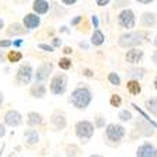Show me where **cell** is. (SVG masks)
Instances as JSON below:
<instances>
[{
	"mask_svg": "<svg viewBox=\"0 0 157 157\" xmlns=\"http://www.w3.org/2000/svg\"><path fill=\"white\" fill-rule=\"evenodd\" d=\"M47 94V86L44 84H33L30 86V95L36 99H43Z\"/></svg>",
	"mask_w": 157,
	"mask_h": 157,
	"instance_id": "17",
	"label": "cell"
},
{
	"mask_svg": "<svg viewBox=\"0 0 157 157\" xmlns=\"http://www.w3.org/2000/svg\"><path fill=\"white\" fill-rule=\"evenodd\" d=\"M81 21H82V16H77L75 18H72V20H71V26H78Z\"/></svg>",
	"mask_w": 157,
	"mask_h": 157,
	"instance_id": "34",
	"label": "cell"
},
{
	"mask_svg": "<svg viewBox=\"0 0 157 157\" xmlns=\"http://www.w3.org/2000/svg\"><path fill=\"white\" fill-rule=\"evenodd\" d=\"M52 70H54V64L52 62H41L40 65L36 68L34 71V79L36 84H44L48 78L51 77Z\"/></svg>",
	"mask_w": 157,
	"mask_h": 157,
	"instance_id": "7",
	"label": "cell"
},
{
	"mask_svg": "<svg viewBox=\"0 0 157 157\" xmlns=\"http://www.w3.org/2000/svg\"><path fill=\"white\" fill-rule=\"evenodd\" d=\"M136 157H157V147L150 142L143 143L137 147Z\"/></svg>",
	"mask_w": 157,
	"mask_h": 157,
	"instance_id": "11",
	"label": "cell"
},
{
	"mask_svg": "<svg viewBox=\"0 0 157 157\" xmlns=\"http://www.w3.org/2000/svg\"><path fill=\"white\" fill-rule=\"evenodd\" d=\"M92 24H94V27H95V30H98L99 21H98V17H96V16H92Z\"/></svg>",
	"mask_w": 157,
	"mask_h": 157,
	"instance_id": "37",
	"label": "cell"
},
{
	"mask_svg": "<svg viewBox=\"0 0 157 157\" xmlns=\"http://www.w3.org/2000/svg\"><path fill=\"white\" fill-rule=\"evenodd\" d=\"M38 48H40V50H44V51H47V52H54V48H52L51 45H48V44H44V43L38 44Z\"/></svg>",
	"mask_w": 157,
	"mask_h": 157,
	"instance_id": "32",
	"label": "cell"
},
{
	"mask_svg": "<svg viewBox=\"0 0 157 157\" xmlns=\"http://www.w3.org/2000/svg\"><path fill=\"white\" fill-rule=\"evenodd\" d=\"M109 103H110V106H112V108H121V105H122L121 95H116V94H113V95L110 96Z\"/></svg>",
	"mask_w": 157,
	"mask_h": 157,
	"instance_id": "31",
	"label": "cell"
},
{
	"mask_svg": "<svg viewBox=\"0 0 157 157\" xmlns=\"http://www.w3.org/2000/svg\"><path fill=\"white\" fill-rule=\"evenodd\" d=\"M139 3H143V4H150V3H151V0H140Z\"/></svg>",
	"mask_w": 157,
	"mask_h": 157,
	"instance_id": "45",
	"label": "cell"
},
{
	"mask_svg": "<svg viewBox=\"0 0 157 157\" xmlns=\"http://www.w3.org/2000/svg\"><path fill=\"white\" fill-rule=\"evenodd\" d=\"M6 136V126L3 123H0V139Z\"/></svg>",
	"mask_w": 157,
	"mask_h": 157,
	"instance_id": "36",
	"label": "cell"
},
{
	"mask_svg": "<svg viewBox=\"0 0 157 157\" xmlns=\"http://www.w3.org/2000/svg\"><path fill=\"white\" fill-rule=\"evenodd\" d=\"M64 54H72V48L71 47H64Z\"/></svg>",
	"mask_w": 157,
	"mask_h": 157,
	"instance_id": "42",
	"label": "cell"
},
{
	"mask_svg": "<svg viewBox=\"0 0 157 157\" xmlns=\"http://www.w3.org/2000/svg\"><path fill=\"white\" fill-rule=\"evenodd\" d=\"M153 44H154V47L157 48V34L154 36V40H153Z\"/></svg>",
	"mask_w": 157,
	"mask_h": 157,
	"instance_id": "50",
	"label": "cell"
},
{
	"mask_svg": "<svg viewBox=\"0 0 157 157\" xmlns=\"http://www.w3.org/2000/svg\"><path fill=\"white\" fill-rule=\"evenodd\" d=\"M62 3H64V4H67V6H72V4H75V3H77V0H64Z\"/></svg>",
	"mask_w": 157,
	"mask_h": 157,
	"instance_id": "40",
	"label": "cell"
},
{
	"mask_svg": "<svg viewBox=\"0 0 157 157\" xmlns=\"http://www.w3.org/2000/svg\"><path fill=\"white\" fill-rule=\"evenodd\" d=\"M79 47L81 48H84V50H88V45L85 43H79Z\"/></svg>",
	"mask_w": 157,
	"mask_h": 157,
	"instance_id": "46",
	"label": "cell"
},
{
	"mask_svg": "<svg viewBox=\"0 0 157 157\" xmlns=\"http://www.w3.org/2000/svg\"><path fill=\"white\" fill-rule=\"evenodd\" d=\"M62 45V41L61 38H52V44H51V47L55 48V47H61Z\"/></svg>",
	"mask_w": 157,
	"mask_h": 157,
	"instance_id": "33",
	"label": "cell"
},
{
	"mask_svg": "<svg viewBox=\"0 0 157 157\" xmlns=\"http://www.w3.org/2000/svg\"><path fill=\"white\" fill-rule=\"evenodd\" d=\"M34 77V70L31 64H21V65L17 68V72H16L14 77V82L18 86H23V85H29L31 82Z\"/></svg>",
	"mask_w": 157,
	"mask_h": 157,
	"instance_id": "5",
	"label": "cell"
},
{
	"mask_svg": "<svg viewBox=\"0 0 157 157\" xmlns=\"http://www.w3.org/2000/svg\"><path fill=\"white\" fill-rule=\"evenodd\" d=\"M124 135H126V129L119 123H109L105 128V142L110 146H117L119 143L123 140Z\"/></svg>",
	"mask_w": 157,
	"mask_h": 157,
	"instance_id": "3",
	"label": "cell"
},
{
	"mask_svg": "<svg viewBox=\"0 0 157 157\" xmlns=\"http://www.w3.org/2000/svg\"><path fill=\"white\" fill-rule=\"evenodd\" d=\"M143 57H144V51L140 50V48H130V50L126 51V55H124L126 62H129L132 65L139 64V62L143 59Z\"/></svg>",
	"mask_w": 157,
	"mask_h": 157,
	"instance_id": "12",
	"label": "cell"
},
{
	"mask_svg": "<svg viewBox=\"0 0 157 157\" xmlns=\"http://www.w3.org/2000/svg\"><path fill=\"white\" fill-rule=\"evenodd\" d=\"M50 7L51 4L45 2V0H36L33 3V10H34V14H45L50 11Z\"/></svg>",
	"mask_w": 157,
	"mask_h": 157,
	"instance_id": "18",
	"label": "cell"
},
{
	"mask_svg": "<svg viewBox=\"0 0 157 157\" xmlns=\"http://www.w3.org/2000/svg\"><path fill=\"white\" fill-rule=\"evenodd\" d=\"M27 31H29V30L24 29V26L20 24V23H11L10 26H9V29H7L9 36H21V34L27 33Z\"/></svg>",
	"mask_w": 157,
	"mask_h": 157,
	"instance_id": "21",
	"label": "cell"
},
{
	"mask_svg": "<svg viewBox=\"0 0 157 157\" xmlns=\"http://www.w3.org/2000/svg\"><path fill=\"white\" fill-rule=\"evenodd\" d=\"M95 135L94 123L89 121H79L75 123V136L82 143H88Z\"/></svg>",
	"mask_w": 157,
	"mask_h": 157,
	"instance_id": "4",
	"label": "cell"
},
{
	"mask_svg": "<svg viewBox=\"0 0 157 157\" xmlns=\"http://www.w3.org/2000/svg\"><path fill=\"white\" fill-rule=\"evenodd\" d=\"M103 43H105V36H103V33L99 29L95 30L91 36V44L95 45V47H101Z\"/></svg>",
	"mask_w": 157,
	"mask_h": 157,
	"instance_id": "23",
	"label": "cell"
},
{
	"mask_svg": "<svg viewBox=\"0 0 157 157\" xmlns=\"http://www.w3.org/2000/svg\"><path fill=\"white\" fill-rule=\"evenodd\" d=\"M153 85H154V89L157 91V75L154 77V81H153Z\"/></svg>",
	"mask_w": 157,
	"mask_h": 157,
	"instance_id": "48",
	"label": "cell"
},
{
	"mask_svg": "<svg viewBox=\"0 0 157 157\" xmlns=\"http://www.w3.org/2000/svg\"><path fill=\"white\" fill-rule=\"evenodd\" d=\"M3 119H4V126H10V128H18V126L23 123L21 113L14 109L7 110V112L4 113Z\"/></svg>",
	"mask_w": 157,
	"mask_h": 157,
	"instance_id": "10",
	"label": "cell"
},
{
	"mask_svg": "<svg viewBox=\"0 0 157 157\" xmlns=\"http://www.w3.org/2000/svg\"><path fill=\"white\" fill-rule=\"evenodd\" d=\"M151 61H153L154 65H157V50L153 51V54H151Z\"/></svg>",
	"mask_w": 157,
	"mask_h": 157,
	"instance_id": "38",
	"label": "cell"
},
{
	"mask_svg": "<svg viewBox=\"0 0 157 157\" xmlns=\"http://www.w3.org/2000/svg\"><path fill=\"white\" fill-rule=\"evenodd\" d=\"M147 40V34L144 31H126L117 38V45L122 48H137Z\"/></svg>",
	"mask_w": 157,
	"mask_h": 157,
	"instance_id": "2",
	"label": "cell"
},
{
	"mask_svg": "<svg viewBox=\"0 0 157 157\" xmlns=\"http://www.w3.org/2000/svg\"><path fill=\"white\" fill-rule=\"evenodd\" d=\"M50 123L55 132H61L67 128V116L61 110H55L50 116Z\"/></svg>",
	"mask_w": 157,
	"mask_h": 157,
	"instance_id": "9",
	"label": "cell"
},
{
	"mask_svg": "<svg viewBox=\"0 0 157 157\" xmlns=\"http://www.w3.org/2000/svg\"><path fill=\"white\" fill-rule=\"evenodd\" d=\"M58 65L61 70L68 71V70H71V67H72V61H71V58H68V57H62V58H59Z\"/></svg>",
	"mask_w": 157,
	"mask_h": 157,
	"instance_id": "28",
	"label": "cell"
},
{
	"mask_svg": "<svg viewBox=\"0 0 157 157\" xmlns=\"http://www.w3.org/2000/svg\"><path fill=\"white\" fill-rule=\"evenodd\" d=\"M105 124H106V119L102 116V115H96L95 119H94V128H98V129H102L105 128Z\"/></svg>",
	"mask_w": 157,
	"mask_h": 157,
	"instance_id": "29",
	"label": "cell"
},
{
	"mask_svg": "<svg viewBox=\"0 0 157 157\" xmlns=\"http://www.w3.org/2000/svg\"><path fill=\"white\" fill-rule=\"evenodd\" d=\"M144 108H146V110L149 113L157 116V96H153V98L147 99L146 102H144Z\"/></svg>",
	"mask_w": 157,
	"mask_h": 157,
	"instance_id": "25",
	"label": "cell"
},
{
	"mask_svg": "<svg viewBox=\"0 0 157 157\" xmlns=\"http://www.w3.org/2000/svg\"><path fill=\"white\" fill-rule=\"evenodd\" d=\"M81 149L75 143H70L65 146V156L67 157H81Z\"/></svg>",
	"mask_w": 157,
	"mask_h": 157,
	"instance_id": "24",
	"label": "cell"
},
{
	"mask_svg": "<svg viewBox=\"0 0 157 157\" xmlns=\"http://www.w3.org/2000/svg\"><path fill=\"white\" fill-rule=\"evenodd\" d=\"M108 81H109V84L113 85V86H121V84H122V79H121V77H119L117 72H109Z\"/></svg>",
	"mask_w": 157,
	"mask_h": 157,
	"instance_id": "26",
	"label": "cell"
},
{
	"mask_svg": "<svg viewBox=\"0 0 157 157\" xmlns=\"http://www.w3.org/2000/svg\"><path fill=\"white\" fill-rule=\"evenodd\" d=\"M26 122L30 126V129H33V128H37V126H41L44 119H43V115L38 113V112H29Z\"/></svg>",
	"mask_w": 157,
	"mask_h": 157,
	"instance_id": "16",
	"label": "cell"
},
{
	"mask_svg": "<svg viewBox=\"0 0 157 157\" xmlns=\"http://www.w3.org/2000/svg\"><path fill=\"white\" fill-rule=\"evenodd\" d=\"M40 23H41V18L37 14H34V13H29V14H26L23 17V26H24L26 30L37 29V27L40 26Z\"/></svg>",
	"mask_w": 157,
	"mask_h": 157,
	"instance_id": "13",
	"label": "cell"
},
{
	"mask_svg": "<svg viewBox=\"0 0 157 157\" xmlns=\"http://www.w3.org/2000/svg\"><path fill=\"white\" fill-rule=\"evenodd\" d=\"M4 103V94L3 92H0V106Z\"/></svg>",
	"mask_w": 157,
	"mask_h": 157,
	"instance_id": "44",
	"label": "cell"
},
{
	"mask_svg": "<svg viewBox=\"0 0 157 157\" xmlns=\"http://www.w3.org/2000/svg\"><path fill=\"white\" fill-rule=\"evenodd\" d=\"M11 45H14V47H20V45H23V40H16V41H11Z\"/></svg>",
	"mask_w": 157,
	"mask_h": 157,
	"instance_id": "39",
	"label": "cell"
},
{
	"mask_svg": "<svg viewBox=\"0 0 157 157\" xmlns=\"http://www.w3.org/2000/svg\"><path fill=\"white\" fill-rule=\"evenodd\" d=\"M157 23V14L153 11H144L142 14V26L144 27H154Z\"/></svg>",
	"mask_w": 157,
	"mask_h": 157,
	"instance_id": "19",
	"label": "cell"
},
{
	"mask_svg": "<svg viewBox=\"0 0 157 157\" xmlns=\"http://www.w3.org/2000/svg\"><path fill=\"white\" fill-rule=\"evenodd\" d=\"M4 29V21H3V18H0V30H3Z\"/></svg>",
	"mask_w": 157,
	"mask_h": 157,
	"instance_id": "49",
	"label": "cell"
},
{
	"mask_svg": "<svg viewBox=\"0 0 157 157\" xmlns=\"http://www.w3.org/2000/svg\"><path fill=\"white\" fill-rule=\"evenodd\" d=\"M126 75H128L130 79L139 81V79H142V78H144V75H146V70H144V68H137V67H133V68L128 70Z\"/></svg>",
	"mask_w": 157,
	"mask_h": 157,
	"instance_id": "20",
	"label": "cell"
},
{
	"mask_svg": "<svg viewBox=\"0 0 157 157\" xmlns=\"http://www.w3.org/2000/svg\"><path fill=\"white\" fill-rule=\"evenodd\" d=\"M92 99H94V94H92L91 88L82 84L81 86H77L71 92V96L68 98V102H70L75 109L85 110L88 106L91 105Z\"/></svg>",
	"mask_w": 157,
	"mask_h": 157,
	"instance_id": "1",
	"label": "cell"
},
{
	"mask_svg": "<svg viewBox=\"0 0 157 157\" xmlns=\"http://www.w3.org/2000/svg\"><path fill=\"white\" fill-rule=\"evenodd\" d=\"M52 157H61V156H59V154H55V156H52Z\"/></svg>",
	"mask_w": 157,
	"mask_h": 157,
	"instance_id": "52",
	"label": "cell"
},
{
	"mask_svg": "<svg viewBox=\"0 0 157 157\" xmlns=\"http://www.w3.org/2000/svg\"><path fill=\"white\" fill-rule=\"evenodd\" d=\"M136 129L139 132V136H153L154 130H156L153 126H150L149 122L142 121V119L136 122Z\"/></svg>",
	"mask_w": 157,
	"mask_h": 157,
	"instance_id": "14",
	"label": "cell"
},
{
	"mask_svg": "<svg viewBox=\"0 0 157 157\" xmlns=\"http://www.w3.org/2000/svg\"><path fill=\"white\" fill-rule=\"evenodd\" d=\"M126 88H128V92H129V94H130V95H133V96L139 95L140 92H142V85L139 84V81H135V79L128 81Z\"/></svg>",
	"mask_w": 157,
	"mask_h": 157,
	"instance_id": "22",
	"label": "cell"
},
{
	"mask_svg": "<svg viewBox=\"0 0 157 157\" xmlns=\"http://www.w3.org/2000/svg\"><path fill=\"white\" fill-rule=\"evenodd\" d=\"M68 88V77L65 74H57L50 81V92L52 95H64Z\"/></svg>",
	"mask_w": 157,
	"mask_h": 157,
	"instance_id": "6",
	"label": "cell"
},
{
	"mask_svg": "<svg viewBox=\"0 0 157 157\" xmlns=\"http://www.w3.org/2000/svg\"><path fill=\"white\" fill-rule=\"evenodd\" d=\"M89 157H103V156H101V154H91Z\"/></svg>",
	"mask_w": 157,
	"mask_h": 157,
	"instance_id": "51",
	"label": "cell"
},
{
	"mask_svg": "<svg viewBox=\"0 0 157 157\" xmlns=\"http://www.w3.org/2000/svg\"><path fill=\"white\" fill-rule=\"evenodd\" d=\"M84 72H85V75H86V77H92V75H94V72H92L91 70H84Z\"/></svg>",
	"mask_w": 157,
	"mask_h": 157,
	"instance_id": "43",
	"label": "cell"
},
{
	"mask_svg": "<svg viewBox=\"0 0 157 157\" xmlns=\"http://www.w3.org/2000/svg\"><path fill=\"white\" fill-rule=\"evenodd\" d=\"M4 61V54H3V51H0V64Z\"/></svg>",
	"mask_w": 157,
	"mask_h": 157,
	"instance_id": "47",
	"label": "cell"
},
{
	"mask_svg": "<svg viewBox=\"0 0 157 157\" xmlns=\"http://www.w3.org/2000/svg\"><path fill=\"white\" fill-rule=\"evenodd\" d=\"M0 47H3V48L11 47V41L10 40H0Z\"/></svg>",
	"mask_w": 157,
	"mask_h": 157,
	"instance_id": "35",
	"label": "cell"
},
{
	"mask_svg": "<svg viewBox=\"0 0 157 157\" xmlns=\"http://www.w3.org/2000/svg\"><path fill=\"white\" fill-rule=\"evenodd\" d=\"M117 117L121 119V122H130L132 119H133V115H132L130 110L122 109V110H119V113H117Z\"/></svg>",
	"mask_w": 157,
	"mask_h": 157,
	"instance_id": "27",
	"label": "cell"
},
{
	"mask_svg": "<svg viewBox=\"0 0 157 157\" xmlns=\"http://www.w3.org/2000/svg\"><path fill=\"white\" fill-rule=\"evenodd\" d=\"M117 24L122 29L130 30L136 24V14L132 9H123V10L117 14Z\"/></svg>",
	"mask_w": 157,
	"mask_h": 157,
	"instance_id": "8",
	"label": "cell"
},
{
	"mask_svg": "<svg viewBox=\"0 0 157 157\" xmlns=\"http://www.w3.org/2000/svg\"><path fill=\"white\" fill-rule=\"evenodd\" d=\"M23 58V54L20 51H10L7 55V59L10 62H18V61H21Z\"/></svg>",
	"mask_w": 157,
	"mask_h": 157,
	"instance_id": "30",
	"label": "cell"
},
{
	"mask_svg": "<svg viewBox=\"0 0 157 157\" xmlns=\"http://www.w3.org/2000/svg\"><path fill=\"white\" fill-rule=\"evenodd\" d=\"M24 140H26L27 146H36L40 142V135H38V132L36 129H27L24 132Z\"/></svg>",
	"mask_w": 157,
	"mask_h": 157,
	"instance_id": "15",
	"label": "cell"
},
{
	"mask_svg": "<svg viewBox=\"0 0 157 157\" xmlns=\"http://www.w3.org/2000/svg\"><path fill=\"white\" fill-rule=\"evenodd\" d=\"M108 3H109V0H98V2H96L98 6H106Z\"/></svg>",
	"mask_w": 157,
	"mask_h": 157,
	"instance_id": "41",
	"label": "cell"
}]
</instances>
